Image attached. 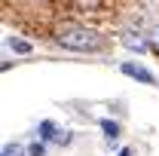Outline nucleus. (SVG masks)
<instances>
[{"label": "nucleus", "instance_id": "obj_1", "mask_svg": "<svg viewBox=\"0 0 159 156\" xmlns=\"http://www.w3.org/2000/svg\"><path fill=\"white\" fill-rule=\"evenodd\" d=\"M55 43L74 52H101L104 49V37L92 28H80V25H61L55 31Z\"/></svg>", "mask_w": 159, "mask_h": 156}, {"label": "nucleus", "instance_id": "obj_2", "mask_svg": "<svg viewBox=\"0 0 159 156\" xmlns=\"http://www.w3.org/2000/svg\"><path fill=\"white\" fill-rule=\"evenodd\" d=\"M122 74H125V77L141 80V83H147V86H153V83H156V77H153L147 67H141V64H129V61H125V64H122Z\"/></svg>", "mask_w": 159, "mask_h": 156}, {"label": "nucleus", "instance_id": "obj_3", "mask_svg": "<svg viewBox=\"0 0 159 156\" xmlns=\"http://www.w3.org/2000/svg\"><path fill=\"white\" fill-rule=\"evenodd\" d=\"M122 46H125V49H135V52H144V49H147V43H144L138 34H132V31L122 34Z\"/></svg>", "mask_w": 159, "mask_h": 156}, {"label": "nucleus", "instance_id": "obj_4", "mask_svg": "<svg viewBox=\"0 0 159 156\" xmlns=\"http://www.w3.org/2000/svg\"><path fill=\"white\" fill-rule=\"evenodd\" d=\"M61 135H64V132L55 129V122H49V119H46V122H40V138H43V141H52V138L61 141Z\"/></svg>", "mask_w": 159, "mask_h": 156}, {"label": "nucleus", "instance_id": "obj_5", "mask_svg": "<svg viewBox=\"0 0 159 156\" xmlns=\"http://www.w3.org/2000/svg\"><path fill=\"white\" fill-rule=\"evenodd\" d=\"M101 132L107 135V141H113V138L119 135V126L113 122V119H101Z\"/></svg>", "mask_w": 159, "mask_h": 156}, {"label": "nucleus", "instance_id": "obj_6", "mask_svg": "<svg viewBox=\"0 0 159 156\" xmlns=\"http://www.w3.org/2000/svg\"><path fill=\"white\" fill-rule=\"evenodd\" d=\"M3 156H25V150H21L19 144H6L3 147Z\"/></svg>", "mask_w": 159, "mask_h": 156}, {"label": "nucleus", "instance_id": "obj_7", "mask_svg": "<svg viewBox=\"0 0 159 156\" xmlns=\"http://www.w3.org/2000/svg\"><path fill=\"white\" fill-rule=\"evenodd\" d=\"M28 153H31V156H43V153H46V147H43V144H37V141H34V144H31V150H28Z\"/></svg>", "mask_w": 159, "mask_h": 156}, {"label": "nucleus", "instance_id": "obj_8", "mask_svg": "<svg viewBox=\"0 0 159 156\" xmlns=\"http://www.w3.org/2000/svg\"><path fill=\"white\" fill-rule=\"evenodd\" d=\"M12 49H16V52H31V46L21 43V40H12Z\"/></svg>", "mask_w": 159, "mask_h": 156}, {"label": "nucleus", "instance_id": "obj_9", "mask_svg": "<svg viewBox=\"0 0 159 156\" xmlns=\"http://www.w3.org/2000/svg\"><path fill=\"white\" fill-rule=\"evenodd\" d=\"M116 156H132V150H119V153Z\"/></svg>", "mask_w": 159, "mask_h": 156}, {"label": "nucleus", "instance_id": "obj_10", "mask_svg": "<svg viewBox=\"0 0 159 156\" xmlns=\"http://www.w3.org/2000/svg\"><path fill=\"white\" fill-rule=\"evenodd\" d=\"M156 40H159V28H156Z\"/></svg>", "mask_w": 159, "mask_h": 156}]
</instances>
